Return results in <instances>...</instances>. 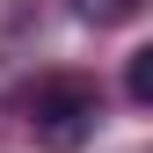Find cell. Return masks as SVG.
<instances>
[{"label":"cell","instance_id":"obj_1","mask_svg":"<svg viewBox=\"0 0 153 153\" xmlns=\"http://www.w3.org/2000/svg\"><path fill=\"white\" fill-rule=\"evenodd\" d=\"M29 131L44 153H80L95 139V124H102V95H95V80H73V73H59V80H36L29 88Z\"/></svg>","mask_w":153,"mask_h":153},{"label":"cell","instance_id":"obj_2","mask_svg":"<svg viewBox=\"0 0 153 153\" xmlns=\"http://www.w3.org/2000/svg\"><path fill=\"white\" fill-rule=\"evenodd\" d=\"M124 88H131V102H153V51H131V66H124Z\"/></svg>","mask_w":153,"mask_h":153},{"label":"cell","instance_id":"obj_3","mask_svg":"<svg viewBox=\"0 0 153 153\" xmlns=\"http://www.w3.org/2000/svg\"><path fill=\"white\" fill-rule=\"evenodd\" d=\"M80 15H88V22H131V15H139V0H80Z\"/></svg>","mask_w":153,"mask_h":153}]
</instances>
